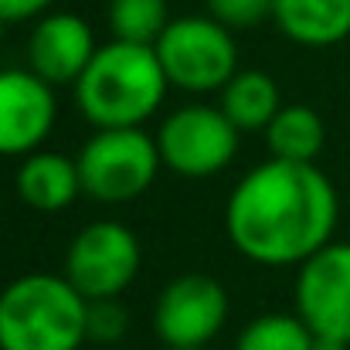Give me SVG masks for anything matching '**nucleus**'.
<instances>
[{
  "mask_svg": "<svg viewBox=\"0 0 350 350\" xmlns=\"http://www.w3.org/2000/svg\"><path fill=\"white\" fill-rule=\"evenodd\" d=\"M89 299L55 272H27L0 289V350H82Z\"/></svg>",
  "mask_w": 350,
  "mask_h": 350,
  "instance_id": "nucleus-3",
  "label": "nucleus"
},
{
  "mask_svg": "<svg viewBox=\"0 0 350 350\" xmlns=\"http://www.w3.org/2000/svg\"><path fill=\"white\" fill-rule=\"evenodd\" d=\"M106 21H109L113 38L119 41L157 44V38L174 17L167 10V0H109Z\"/></svg>",
  "mask_w": 350,
  "mask_h": 350,
  "instance_id": "nucleus-17",
  "label": "nucleus"
},
{
  "mask_svg": "<svg viewBox=\"0 0 350 350\" xmlns=\"http://www.w3.org/2000/svg\"><path fill=\"white\" fill-rule=\"evenodd\" d=\"M129 330V313L119 299H92L89 303V340L116 344Z\"/></svg>",
  "mask_w": 350,
  "mask_h": 350,
  "instance_id": "nucleus-18",
  "label": "nucleus"
},
{
  "mask_svg": "<svg viewBox=\"0 0 350 350\" xmlns=\"http://www.w3.org/2000/svg\"><path fill=\"white\" fill-rule=\"evenodd\" d=\"M337 187L317 163L269 157L234 184L225 232L255 265H303L334 241Z\"/></svg>",
  "mask_w": 350,
  "mask_h": 350,
  "instance_id": "nucleus-1",
  "label": "nucleus"
},
{
  "mask_svg": "<svg viewBox=\"0 0 350 350\" xmlns=\"http://www.w3.org/2000/svg\"><path fill=\"white\" fill-rule=\"evenodd\" d=\"M3 27H7V24H3V21H0V44H3Z\"/></svg>",
  "mask_w": 350,
  "mask_h": 350,
  "instance_id": "nucleus-22",
  "label": "nucleus"
},
{
  "mask_svg": "<svg viewBox=\"0 0 350 350\" xmlns=\"http://www.w3.org/2000/svg\"><path fill=\"white\" fill-rule=\"evenodd\" d=\"M14 184H17V198L41 215L65 211L75 204L79 194H85L79 160L55 153V150H34V153L21 157Z\"/></svg>",
  "mask_w": 350,
  "mask_h": 350,
  "instance_id": "nucleus-12",
  "label": "nucleus"
},
{
  "mask_svg": "<svg viewBox=\"0 0 350 350\" xmlns=\"http://www.w3.org/2000/svg\"><path fill=\"white\" fill-rule=\"evenodd\" d=\"M208 14L225 27H255L272 17V0H208Z\"/></svg>",
  "mask_w": 350,
  "mask_h": 350,
  "instance_id": "nucleus-19",
  "label": "nucleus"
},
{
  "mask_svg": "<svg viewBox=\"0 0 350 350\" xmlns=\"http://www.w3.org/2000/svg\"><path fill=\"white\" fill-rule=\"evenodd\" d=\"M55 0H0V21L3 24H24V21H38L51 10Z\"/></svg>",
  "mask_w": 350,
  "mask_h": 350,
  "instance_id": "nucleus-20",
  "label": "nucleus"
},
{
  "mask_svg": "<svg viewBox=\"0 0 350 350\" xmlns=\"http://www.w3.org/2000/svg\"><path fill=\"white\" fill-rule=\"evenodd\" d=\"M241 129L221 113V106L191 103L174 109L157 126V150L167 170L201 180L221 174L238 157Z\"/></svg>",
  "mask_w": 350,
  "mask_h": 350,
  "instance_id": "nucleus-6",
  "label": "nucleus"
},
{
  "mask_svg": "<svg viewBox=\"0 0 350 350\" xmlns=\"http://www.w3.org/2000/svg\"><path fill=\"white\" fill-rule=\"evenodd\" d=\"M167 89L170 82L153 44L113 38L99 44L89 68L72 85V99L96 129H129L157 116Z\"/></svg>",
  "mask_w": 350,
  "mask_h": 350,
  "instance_id": "nucleus-2",
  "label": "nucleus"
},
{
  "mask_svg": "<svg viewBox=\"0 0 350 350\" xmlns=\"http://www.w3.org/2000/svg\"><path fill=\"white\" fill-rule=\"evenodd\" d=\"M218 106L241 133H265V126L282 109V92L269 72L238 68L232 82L218 92Z\"/></svg>",
  "mask_w": 350,
  "mask_h": 350,
  "instance_id": "nucleus-14",
  "label": "nucleus"
},
{
  "mask_svg": "<svg viewBox=\"0 0 350 350\" xmlns=\"http://www.w3.org/2000/svg\"><path fill=\"white\" fill-rule=\"evenodd\" d=\"M177 350H204V347H177Z\"/></svg>",
  "mask_w": 350,
  "mask_h": 350,
  "instance_id": "nucleus-23",
  "label": "nucleus"
},
{
  "mask_svg": "<svg viewBox=\"0 0 350 350\" xmlns=\"http://www.w3.org/2000/svg\"><path fill=\"white\" fill-rule=\"evenodd\" d=\"M82 191L103 204H126L150 191L163 160L157 150V136L143 133V126L129 129H96L79 150Z\"/></svg>",
  "mask_w": 350,
  "mask_h": 350,
  "instance_id": "nucleus-5",
  "label": "nucleus"
},
{
  "mask_svg": "<svg viewBox=\"0 0 350 350\" xmlns=\"http://www.w3.org/2000/svg\"><path fill=\"white\" fill-rule=\"evenodd\" d=\"M143 248L133 228L122 221L103 218L85 225L72 238L65 255V279L92 303V299H119L139 272Z\"/></svg>",
  "mask_w": 350,
  "mask_h": 350,
  "instance_id": "nucleus-7",
  "label": "nucleus"
},
{
  "mask_svg": "<svg viewBox=\"0 0 350 350\" xmlns=\"http://www.w3.org/2000/svg\"><path fill=\"white\" fill-rule=\"evenodd\" d=\"M275 27L303 48H334L350 38V0H272Z\"/></svg>",
  "mask_w": 350,
  "mask_h": 350,
  "instance_id": "nucleus-13",
  "label": "nucleus"
},
{
  "mask_svg": "<svg viewBox=\"0 0 350 350\" xmlns=\"http://www.w3.org/2000/svg\"><path fill=\"white\" fill-rule=\"evenodd\" d=\"M327 143V126L317 109L310 106H282L275 119L265 126V146L279 160H296V163H317L320 150Z\"/></svg>",
  "mask_w": 350,
  "mask_h": 350,
  "instance_id": "nucleus-15",
  "label": "nucleus"
},
{
  "mask_svg": "<svg viewBox=\"0 0 350 350\" xmlns=\"http://www.w3.org/2000/svg\"><path fill=\"white\" fill-rule=\"evenodd\" d=\"M96 51H99L96 31L82 14L48 10L44 17H38V24L27 38V68L38 72L55 89L75 85Z\"/></svg>",
  "mask_w": 350,
  "mask_h": 350,
  "instance_id": "nucleus-11",
  "label": "nucleus"
},
{
  "mask_svg": "<svg viewBox=\"0 0 350 350\" xmlns=\"http://www.w3.org/2000/svg\"><path fill=\"white\" fill-rule=\"evenodd\" d=\"M317 334L299 313H262L234 340V350H313Z\"/></svg>",
  "mask_w": 350,
  "mask_h": 350,
  "instance_id": "nucleus-16",
  "label": "nucleus"
},
{
  "mask_svg": "<svg viewBox=\"0 0 350 350\" xmlns=\"http://www.w3.org/2000/svg\"><path fill=\"white\" fill-rule=\"evenodd\" d=\"M313 350H350V344L334 340V337H317V340H313Z\"/></svg>",
  "mask_w": 350,
  "mask_h": 350,
  "instance_id": "nucleus-21",
  "label": "nucleus"
},
{
  "mask_svg": "<svg viewBox=\"0 0 350 350\" xmlns=\"http://www.w3.org/2000/svg\"><path fill=\"white\" fill-rule=\"evenodd\" d=\"M296 313L317 337L350 344V241H330L296 272Z\"/></svg>",
  "mask_w": 350,
  "mask_h": 350,
  "instance_id": "nucleus-9",
  "label": "nucleus"
},
{
  "mask_svg": "<svg viewBox=\"0 0 350 350\" xmlns=\"http://www.w3.org/2000/svg\"><path fill=\"white\" fill-rule=\"evenodd\" d=\"M228 320V293L218 279L191 272L163 286L153 306V330L170 350L211 344Z\"/></svg>",
  "mask_w": 350,
  "mask_h": 350,
  "instance_id": "nucleus-8",
  "label": "nucleus"
},
{
  "mask_svg": "<svg viewBox=\"0 0 350 350\" xmlns=\"http://www.w3.org/2000/svg\"><path fill=\"white\" fill-rule=\"evenodd\" d=\"M153 48L167 72V82L180 92H221L238 72V44L232 38V27H225L211 14L174 17Z\"/></svg>",
  "mask_w": 350,
  "mask_h": 350,
  "instance_id": "nucleus-4",
  "label": "nucleus"
},
{
  "mask_svg": "<svg viewBox=\"0 0 350 350\" xmlns=\"http://www.w3.org/2000/svg\"><path fill=\"white\" fill-rule=\"evenodd\" d=\"M55 119V85L31 68H0V157H27L41 150Z\"/></svg>",
  "mask_w": 350,
  "mask_h": 350,
  "instance_id": "nucleus-10",
  "label": "nucleus"
}]
</instances>
